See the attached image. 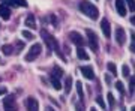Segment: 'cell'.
Listing matches in <instances>:
<instances>
[{"label":"cell","mask_w":135,"mask_h":111,"mask_svg":"<svg viewBox=\"0 0 135 111\" xmlns=\"http://www.w3.org/2000/svg\"><path fill=\"white\" fill-rule=\"evenodd\" d=\"M71 87H72V78L66 77V81H65V92L69 93L71 92Z\"/></svg>","instance_id":"18"},{"label":"cell","mask_w":135,"mask_h":111,"mask_svg":"<svg viewBox=\"0 0 135 111\" xmlns=\"http://www.w3.org/2000/svg\"><path fill=\"white\" fill-rule=\"evenodd\" d=\"M116 87L119 89V92H120L122 95L125 93V87H123V83H122V81H117V83H116Z\"/></svg>","instance_id":"26"},{"label":"cell","mask_w":135,"mask_h":111,"mask_svg":"<svg viewBox=\"0 0 135 111\" xmlns=\"http://www.w3.org/2000/svg\"><path fill=\"white\" fill-rule=\"evenodd\" d=\"M116 41H117V44H120V45H123L125 41H126V32L122 29V27H117L116 29Z\"/></svg>","instance_id":"11"},{"label":"cell","mask_w":135,"mask_h":111,"mask_svg":"<svg viewBox=\"0 0 135 111\" xmlns=\"http://www.w3.org/2000/svg\"><path fill=\"white\" fill-rule=\"evenodd\" d=\"M23 36H24L26 39H33V33H30V32H27V30H23Z\"/></svg>","instance_id":"28"},{"label":"cell","mask_w":135,"mask_h":111,"mask_svg":"<svg viewBox=\"0 0 135 111\" xmlns=\"http://www.w3.org/2000/svg\"><path fill=\"white\" fill-rule=\"evenodd\" d=\"M122 74H123V77H129V75H131V69H129V66H126V65H125V66H123V69H122Z\"/></svg>","instance_id":"25"},{"label":"cell","mask_w":135,"mask_h":111,"mask_svg":"<svg viewBox=\"0 0 135 111\" xmlns=\"http://www.w3.org/2000/svg\"><path fill=\"white\" fill-rule=\"evenodd\" d=\"M77 111H86V107H84V102L80 99V102L77 104Z\"/></svg>","instance_id":"27"},{"label":"cell","mask_w":135,"mask_h":111,"mask_svg":"<svg viewBox=\"0 0 135 111\" xmlns=\"http://www.w3.org/2000/svg\"><path fill=\"white\" fill-rule=\"evenodd\" d=\"M96 102L99 104V107H102V110L105 108V102H104V99H102V96H98V98H96Z\"/></svg>","instance_id":"29"},{"label":"cell","mask_w":135,"mask_h":111,"mask_svg":"<svg viewBox=\"0 0 135 111\" xmlns=\"http://www.w3.org/2000/svg\"><path fill=\"white\" fill-rule=\"evenodd\" d=\"M116 9L120 17H126V5L123 0H116Z\"/></svg>","instance_id":"12"},{"label":"cell","mask_w":135,"mask_h":111,"mask_svg":"<svg viewBox=\"0 0 135 111\" xmlns=\"http://www.w3.org/2000/svg\"><path fill=\"white\" fill-rule=\"evenodd\" d=\"M131 51H132V53H135V44H131Z\"/></svg>","instance_id":"33"},{"label":"cell","mask_w":135,"mask_h":111,"mask_svg":"<svg viewBox=\"0 0 135 111\" xmlns=\"http://www.w3.org/2000/svg\"><path fill=\"white\" fill-rule=\"evenodd\" d=\"M2 51H3L6 56H9V54H12V47H11V45H3V47H2Z\"/></svg>","instance_id":"23"},{"label":"cell","mask_w":135,"mask_h":111,"mask_svg":"<svg viewBox=\"0 0 135 111\" xmlns=\"http://www.w3.org/2000/svg\"><path fill=\"white\" fill-rule=\"evenodd\" d=\"M41 36H42L44 42L47 44V47H48L50 50H54V51L60 56V59H62V60H66V59L63 57V54L60 53V47H59V44H57V39L54 38L53 35L48 33L47 30H41Z\"/></svg>","instance_id":"1"},{"label":"cell","mask_w":135,"mask_h":111,"mask_svg":"<svg viewBox=\"0 0 135 111\" xmlns=\"http://www.w3.org/2000/svg\"><path fill=\"white\" fill-rule=\"evenodd\" d=\"M69 39H71V41H72V42L77 45V47H83V45L86 44L84 38H83L81 35L78 33V32H71V33H69Z\"/></svg>","instance_id":"7"},{"label":"cell","mask_w":135,"mask_h":111,"mask_svg":"<svg viewBox=\"0 0 135 111\" xmlns=\"http://www.w3.org/2000/svg\"><path fill=\"white\" fill-rule=\"evenodd\" d=\"M126 3H128V8L131 12H135V0H126Z\"/></svg>","instance_id":"24"},{"label":"cell","mask_w":135,"mask_h":111,"mask_svg":"<svg viewBox=\"0 0 135 111\" xmlns=\"http://www.w3.org/2000/svg\"><path fill=\"white\" fill-rule=\"evenodd\" d=\"M26 26L27 27H30V29H36V21H35V17L32 14L30 15H27V18H26Z\"/></svg>","instance_id":"15"},{"label":"cell","mask_w":135,"mask_h":111,"mask_svg":"<svg viewBox=\"0 0 135 111\" xmlns=\"http://www.w3.org/2000/svg\"><path fill=\"white\" fill-rule=\"evenodd\" d=\"M77 57L80 59V60H89L90 56L86 53V50L83 48V47H78V48H77Z\"/></svg>","instance_id":"14"},{"label":"cell","mask_w":135,"mask_h":111,"mask_svg":"<svg viewBox=\"0 0 135 111\" xmlns=\"http://www.w3.org/2000/svg\"><path fill=\"white\" fill-rule=\"evenodd\" d=\"M0 17L3 20H9L11 18V9H9V6H6V5H0Z\"/></svg>","instance_id":"13"},{"label":"cell","mask_w":135,"mask_h":111,"mask_svg":"<svg viewBox=\"0 0 135 111\" xmlns=\"http://www.w3.org/2000/svg\"><path fill=\"white\" fill-rule=\"evenodd\" d=\"M50 80H51V84H53V87L56 89V90H60V89H62V84H60V81H59V78L51 77Z\"/></svg>","instance_id":"17"},{"label":"cell","mask_w":135,"mask_h":111,"mask_svg":"<svg viewBox=\"0 0 135 111\" xmlns=\"http://www.w3.org/2000/svg\"><path fill=\"white\" fill-rule=\"evenodd\" d=\"M131 24L135 26V15H132V17H131Z\"/></svg>","instance_id":"31"},{"label":"cell","mask_w":135,"mask_h":111,"mask_svg":"<svg viewBox=\"0 0 135 111\" xmlns=\"http://www.w3.org/2000/svg\"><path fill=\"white\" fill-rule=\"evenodd\" d=\"M2 2L6 6H21V8H27V2L26 0H2Z\"/></svg>","instance_id":"10"},{"label":"cell","mask_w":135,"mask_h":111,"mask_svg":"<svg viewBox=\"0 0 135 111\" xmlns=\"http://www.w3.org/2000/svg\"><path fill=\"white\" fill-rule=\"evenodd\" d=\"M80 71H81V74L87 80H95V71H93L92 66H81Z\"/></svg>","instance_id":"9"},{"label":"cell","mask_w":135,"mask_h":111,"mask_svg":"<svg viewBox=\"0 0 135 111\" xmlns=\"http://www.w3.org/2000/svg\"><path fill=\"white\" fill-rule=\"evenodd\" d=\"M6 92H8V90H6L5 87H2V89H0V95H5Z\"/></svg>","instance_id":"32"},{"label":"cell","mask_w":135,"mask_h":111,"mask_svg":"<svg viewBox=\"0 0 135 111\" xmlns=\"http://www.w3.org/2000/svg\"><path fill=\"white\" fill-rule=\"evenodd\" d=\"M134 92H135V77H131V81H129V93L132 95Z\"/></svg>","instance_id":"22"},{"label":"cell","mask_w":135,"mask_h":111,"mask_svg":"<svg viewBox=\"0 0 135 111\" xmlns=\"http://www.w3.org/2000/svg\"><path fill=\"white\" fill-rule=\"evenodd\" d=\"M131 38H132V44H135V33L131 35Z\"/></svg>","instance_id":"34"},{"label":"cell","mask_w":135,"mask_h":111,"mask_svg":"<svg viewBox=\"0 0 135 111\" xmlns=\"http://www.w3.org/2000/svg\"><path fill=\"white\" fill-rule=\"evenodd\" d=\"M47 111H54V110L51 108V107H48V108H47Z\"/></svg>","instance_id":"35"},{"label":"cell","mask_w":135,"mask_h":111,"mask_svg":"<svg viewBox=\"0 0 135 111\" xmlns=\"http://www.w3.org/2000/svg\"><path fill=\"white\" fill-rule=\"evenodd\" d=\"M90 111H96V110H95V108H90Z\"/></svg>","instance_id":"37"},{"label":"cell","mask_w":135,"mask_h":111,"mask_svg":"<svg viewBox=\"0 0 135 111\" xmlns=\"http://www.w3.org/2000/svg\"><path fill=\"white\" fill-rule=\"evenodd\" d=\"M26 108H27V111H39V102L36 101V98H27L26 99Z\"/></svg>","instance_id":"6"},{"label":"cell","mask_w":135,"mask_h":111,"mask_svg":"<svg viewBox=\"0 0 135 111\" xmlns=\"http://www.w3.org/2000/svg\"><path fill=\"white\" fill-rule=\"evenodd\" d=\"M107 68H108V71H110V72L113 74L114 77H116V75H117V69H116V65H114V63H113V62H110V63H108V65H107Z\"/></svg>","instance_id":"19"},{"label":"cell","mask_w":135,"mask_h":111,"mask_svg":"<svg viewBox=\"0 0 135 111\" xmlns=\"http://www.w3.org/2000/svg\"><path fill=\"white\" fill-rule=\"evenodd\" d=\"M51 77H56V78L63 77V69L60 66H53V69H51Z\"/></svg>","instance_id":"16"},{"label":"cell","mask_w":135,"mask_h":111,"mask_svg":"<svg viewBox=\"0 0 135 111\" xmlns=\"http://www.w3.org/2000/svg\"><path fill=\"white\" fill-rule=\"evenodd\" d=\"M80 11H81L84 15H87L89 18L92 20H96L99 17V11L98 8L93 3H90L89 0H81V3H80Z\"/></svg>","instance_id":"2"},{"label":"cell","mask_w":135,"mask_h":111,"mask_svg":"<svg viewBox=\"0 0 135 111\" xmlns=\"http://www.w3.org/2000/svg\"><path fill=\"white\" fill-rule=\"evenodd\" d=\"M77 93H78V96H80V99L83 101V98H84V93H83V84L80 81L77 83Z\"/></svg>","instance_id":"20"},{"label":"cell","mask_w":135,"mask_h":111,"mask_svg":"<svg viewBox=\"0 0 135 111\" xmlns=\"http://www.w3.org/2000/svg\"><path fill=\"white\" fill-rule=\"evenodd\" d=\"M123 111H125V110H123Z\"/></svg>","instance_id":"38"},{"label":"cell","mask_w":135,"mask_h":111,"mask_svg":"<svg viewBox=\"0 0 135 111\" xmlns=\"http://www.w3.org/2000/svg\"><path fill=\"white\" fill-rule=\"evenodd\" d=\"M131 111H135V107H132V108H131Z\"/></svg>","instance_id":"36"},{"label":"cell","mask_w":135,"mask_h":111,"mask_svg":"<svg viewBox=\"0 0 135 111\" xmlns=\"http://www.w3.org/2000/svg\"><path fill=\"white\" fill-rule=\"evenodd\" d=\"M5 111H18V104L15 101V95H8L3 101Z\"/></svg>","instance_id":"4"},{"label":"cell","mask_w":135,"mask_h":111,"mask_svg":"<svg viewBox=\"0 0 135 111\" xmlns=\"http://www.w3.org/2000/svg\"><path fill=\"white\" fill-rule=\"evenodd\" d=\"M41 51H42V45H41V44H33V45L30 47L27 56L24 57L26 62H33V60H36L38 56L41 54Z\"/></svg>","instance_id":"3"},{"label":"cell","mask_w":135,"mask_h":111,"mask_svg":"<svg viewBox=\"0 0 135 111\" xmlns=\"http://www.w3.org/2000/svg\"><path fill=\"white\" fill-rule=\"evenodd\" d=\"M23 47H24V42H21V41H20V42H18V51H21Z\"/></svg>","instance_id":"30"},{"label":"cell","mask_w":135,"mask_h":111,"mask_svg":"<svg viewBox=\"0 0 135 111\" xmlns=\"http://www.w3.org/2000/svg\"><path fill=\"white\" fill-rule=\"evenodd\" d=\"M87 32V39H89V45H90V48L93 50V51H98L99 50V42H98V36L96 33L93 32V30H86Z\"/></svg>","instance_id":"5"},{"label":"cell","mask_w":135,"mask_h":111,"mask_svg":"<svg viewBox=\"0 0 135 111\" xmlns=\"http://www.w3.org/2000/svg\"><path fill=\"white\" fill-rule=\"evenodd\" d=\"M107 98H108V104H110V107L111 108H114V105H116V99H114V96H113V93H108Z\"/></svg>","instance_id":"21"},{"label":"cell","mask_w":135,"mask_h":111,"mask_svg":"<svg viewBox=\"0 0 135 111\" xmlns=\"http://www.w3.org/2000/svg\"><path fill=\"white\" fill-rule=\"evenodd\" d=\"M101 30H102V33H104L105 38H110V36H111V26H110V21H108V20L102 18V21H101Z\"/></svg>","instance_id":"8"}]
</instances>
